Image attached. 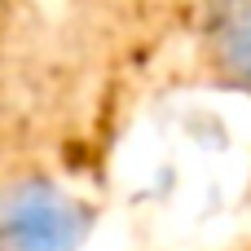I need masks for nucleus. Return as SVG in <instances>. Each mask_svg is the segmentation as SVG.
I'll use <instances>...</instances> for the list:
<instances>
[{
	"label": "nucleus",
	"instance_id": "nucleus-1",
	"mask_svg": "<svg viewBox=\"0 0 251 251\" xmlns=\"http://www.w3.org/2000/svg\"><path fill=\"white\" fill-rule=\"evenodd\" d=\"M4 247L9 251H71L75 212L49 185H22L4 203Z\"/></svg>",
	"mask_w": 251,
	"mask_h": 251
},
{
	"label": "nucleus",
	"instance_id": "nucleus-2",
	"mask_svg": "<svg viewBox=\"0 0 251 251\" xmlns=\"http://www.w3.org/2000/svg\"><path fill=\"white\" fill-rule=\"evenodd\" d=\"M216 44L225 53V66L251 84V9L247 4H225L216 18Z\"/></svg>",
	"mask_w": 251,
	"mask_h": 251
}]
</instances>
